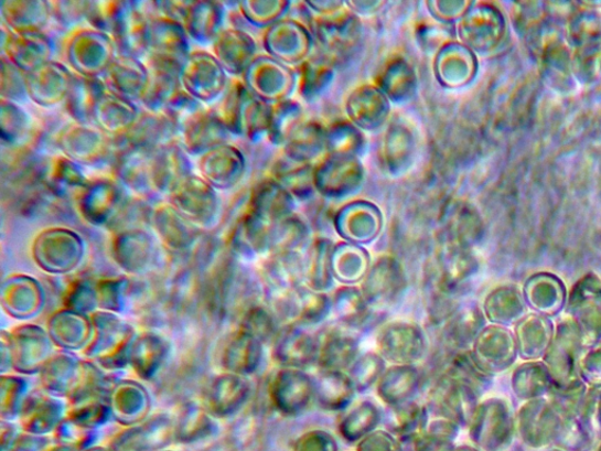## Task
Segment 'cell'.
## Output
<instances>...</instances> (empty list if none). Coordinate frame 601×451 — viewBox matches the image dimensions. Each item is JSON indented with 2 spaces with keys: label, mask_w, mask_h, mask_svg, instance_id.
Segmentation results:
<instances>
[{
  "label": "cell",
  "mask_w": 601,
  "mask_h": 451,
  "mask_svg": "<svg viewBox=\"0 0 601 451\" xmlns=\"http://www.w3.org/2000/svg\"><path fill=\"white\" fill-rule=\"evenodd\" d=\"M294 451H339V445L331 432L311 430L297 440Z\"/></svg>",
  "instance_id": "obj_59"
},
{
  "label": "cell",
  "mask_w": 601,
  "mask_h": 451,
  "mask_svg": "<svg viewBox=\"0 0 601 451\" xmlns=\"http://www.w3.org/2000/svg\"><path fill=\"white\" fill-rule=\"evenodd\" d=\"M427 405L411 401L396 407H387L384 425L397 440L422 434L429 423Z\"/></svg>",
  "instance_id": "obj_44"
},
{
  "label": "cell",
  "mask_w": 601,
  "mask_h": 451,
  "mask_svg": "<svg viewBox=\"0 0 601 451\" xmlns=\"http://www.w3.org/2000/svg\"><path fill=\"white\" fill-rule=\"evenodd\" d=\"M215 114L223 120L230 133L249 138L262 132L269 124L265 103L240 84L230 89L224 104Z\"/></svg>",
  "instance_id": "obj_8"
},
{
  "label": "cell",
  "mask_w": 601,
  "mask_h": 451,
  "mask_svg": "<svg viewBox=\"0 0 601 451\" xmlns=\"http://www.w3.org/2000/svg\"><path fill=\"white\" fill-rule=\"evenodd\" d=\"M255 43L239 29H224L213 43V54L228 75L240 76L254 62Z\"/></svg>",
  "instance_id": "obj_32"
},
{
  "label": "cell",
  "mask_w": 601,
  "mask_h": 451,
  "mask_svg": "<svg viewBox=\"0 0 601 451\" xmlns=\"http://www.w3.org/2000/svg\"><path fill=\"white\" fill-rule=\"evenodd\" d=\"M184 24L165 15H151V39L148 63L181 71L190 57L191 44Z\"/></svg>",
  "instance_id": "obj_9"
},
{
  "label": "cell",
  "mask_w": 601,
  "mask_h": 451,
  "mask_svg": "<svg viewBox=\"0 0 601 451\" xmlns=\"http://www.w3.org/2000/svg\"><path fill=\"white\" fill-rule=\"evenodd\" d=\"M111 35L94 28L72 35L66 45V58L76 74L87 78H103L117 57Z\"/></svg>",
  "instance_id": "obj_3"
},
{
  "label": "cell",
  "mask_w": 601,
  "mask_h": 451,
  "mask_svg": "<svg viewBox=\"0 0 601 451\" xmlns=\"http://www.w3.org/2000/svg\"><path fill=\"white\" fill-rule=\"evenodd\" d=\"M398 440L387 430H374L357 443V451H398Z\"/></svg>",
  "instance_id": "obj_60"
},
{
  "label": "cell",
  "mask_w": 601,
  "mask_h": 451,
  "mask_svg": "<svg viewBox=\"0 0 601 451\" xmlns=\"http://www.w3.org/2000/svg\"><path fill=\"white\" fill-rule=\"evenodd\" d=\"M63 155L78 165L96 167L103 164L111 154L112 141L94 124H72L58 137Z\"/></svg>",
  "instance_id": "obj_11"
},
{
  "label": "cell",
  "mask_w": 601,
  "mask_h": 451,
  "mask_svg": "<svg viewBox=\"0 0 601 451\" xmlns=\"http://www.w3.org/2000/svg\"><path fill=\"white\" fill-rule=\"evenodd\" d=\"M384 415L385 411L369 400L352 405L350 410L343 411L339 425L341 438L351 444L358 443L384 423Z\"/></svg>",
  "instance_id": "obj_43"
},
{
  "label": "cell",
  "mask_w": 601,
  "mask_h": 451,
  "mask_svg": "<svg viewBox=\"0 0 601 451\" xmlns=\"http://www.w3.org/2000/svg\"><path fill=\"white\" fill-rule=\"evenodd\" d=\"M314 377L315 405L325 411L347 410L357 393L348 373L318 371Z\"/></svg>",
  "instance_id": "obj_36"
},
{
  "label": "cell",
  "mask_w": 601,
  "mask_h": 451,
  "mask_svg": "<svg viewBox=\"0 0 601 451\" xmlns=\"http://www.w3.org/2000/svg\"><path fill=\"white\" fill-rule=\"evenodd\" d=\"M2 51V56L28 75L52 62L54 43L43 32L14 33L3 26Z\"/></svg>",
  "instance_id": "obj_16"
},
{
  "label": "cell",
  "mask_w": 601,
  "mask_h": 451,
  "mask_svg": "<svg viewBox=\"0 0 601 451\" xmlns=\"http://www.w3.org/2000/svg\"><path fill=\"white\" fill-rule=\"evenodd\" d=\"M140 7V3L124 2L111 34L118 54L139 60L148 57L151 39V15Z\"/></svg>",
  "instance_id": "obj_17"
},
{
  "label": "cell",
  "mask_w": 601,
  "mask_h": 451,
  "mask_svg": "<svg viewBox=\"0 0 601 451\" xmlns=\"http://www.w3.org/2000/svg\"><path fill=\"white\" fill-rule=\"evenodd\" d=\"M151 222L161 240L172 249H184L194 239L195 226L170 203L157 206Z\"/></svg>",
  "instance_id": "obj_42"
},
{
  "label": "cell",
  "mask_w": 601,
  "mask_h": 451,
  "mask_svg": "<svg viewBox=\"0 0 601 451\" xmlns=\"http://www.w3.org/2000/svg\"><path fill=\"white\" fill-rule=\"evenodd\" d=\"M83 250L78 234L63 228L45 230L34 243L36 261L52 270H67L77 266Z\"/></svg>",
  "instance_id": "obj_21"
},
{
  "label": "cell",
  "mask_w": 601,
  "mask_h": 451,
  "mask_svg": "<svg viewBox=\"0 0 601 451\" xmlns=\"http://www.w3.org/2000/svg\"><path fill=\"white\" fill-rule=\"evenodd\" d=\"M486 321L480 304L462 303L440 330L439 339L444 357L471 350L473 342L486 326Z\"/></svg>",
  "instance_id": "obj_18"
},
{
  "label": "cell",
  "mask_w": 601,
  "mask_h": 451,
  "mask_svg": "<svg viewBox=\"0 0 601 451\" xmlns=\"http://www.w3.org/2000/svg\"><path fill=\"white\" fill-rule=\"evenodd\" d=\"M31 130V118L20 104L0 100V135H2L3 146L21 147L29 138Z\"/></svg>",
  "instance_id": "obj_48"
},
{
  "label": "cell",
  "mask_w": 601,
  "mask_h": 451,
  "mask_svg": "<svg viewBox=\"0 0 601 451\" xmlns=\"http://www.w3.org/2000/svg\"><path fill=\"white\" fill-rule=\"evenodd\" d=\"M118 261L127 268H140L150 262L153 244L148 233L131 229L120 234L115 244Z\"/></svg>",
  "instance_id": "obj_47"
},
{
  "label": "cell",
  "mask_w": 601,
  "mask_h": 451,
  "mask_svg": "<svg viewBox=\"0 0 601 451\" xmlns=\"http://www.w3.org/2000/svg\"><path fill=\"white\" fill-rule=\"evenodd\" d=\"M178 126L165 112L141 111L133 128L122 139L125 147L143 151H157L176 142Z\"/></svg>",
  "instance_id": "obj_25"
},
{
  "label": "cell",
  "mask_w": 601,
  "mask_h": 451,
  "mask_svg": "<svg viewBox=\"0 0 601 451\" xmlns=\"http://www.w3.org/2000/svg\"><path fill=\"white\" fill-rule=\"evenodd\" d=\"M376 313L357 287H341L332 298V315L345 329L359 333L369 326Z\"/></svg>",
  "instance_id": "obj_37"
},
{
  "label": "cell",
  "mask_w": 601,
  "mask_h": 451,
  "mask_svg": "<svg viewBox=\"0 0 601 451\" xmlns=\"http://www.w3.org/2000/svg\"><path fill=\"white\" fill-rule=\"evenodd\" d=\"M452 451H481V450L476 447L460 445V447H454Z\"/></svg>",
  "instance_id": "obj_61"
},
{
  "label": "cell",
  "mask_w": 601,
  "mask_h": 451,
  "mask_svg": "<svg viewBox=\"0 0 601 451\" xmlns=\"http://www.w3.org/2000/svg\"><path fill=\"white\" fill-rule=\"evenodd\" d=\"M482 396L494 385V376L484 372L473 357L471 350L452 354L444 359L441 372Z\"/></svg>",
  "instance_id": "obj_46"
},
{
  "label": "cell",
  "mask_w": 601,
  "mask_h": 451,
  "mask_svg": "<svg viewBox=\"0 0 601 451\" xmlns=\"http://www.w3.org/2000/svg\"><path fill=\"white\" fill-rule=\"evenodd\" d=\"M480 400L481 396L475 390L441 373L429 390L426 405L433 418L468 428Z\"/></svg>",
  "instance_id": "obj_5"
},
{
  "label": "cell",
  "mask_w": 601,
  "mask_h": 451,
  "mask_svg": "<svg viewBox=\"0 0 601 451\" xmlns=\"http://www.w3.org/2000/svg\"><path fill=\"white\" fill-rule=\"evenodd\" d=\"M148 66L150 79L139 103L146 111L162 112L180 93V71L161 65Z\"/></svg>",
  "instance_id": "obj_40"
},
{
  "label": "cell",
  "mask_w": 601,
  "mask_h": 451,
  "mask_svg": "<svg viewBox=\"0 0 601 451\" xmlns=\"http://www.w3.org/2000/svg\"><path fill=\"white\" fill-rule=\"evenodd\" d=\"M398 451H452L454 442L430 434L423 431L422 434L398 440Z\"/></svg>",
  "instance_id": "obj_58"
},
{
  "label": "cell",
  "mask_w": 601,
  "mask_h": 451,
  "mask_svg": "<svg viewBox=\"0 0 601 451\" xmlns=\"http://www.w3.org/2000/svg\"><path fill=\"white\" fill-rule=\"evenodd\" d=\"M584 347V337L572 318L557 323L552 344L543 357L554 387L570 388L584 384L578 372L579 357Z\"/></svg>",
  "instance_id": "obj_2"
},
{
  "label": "cell",
  "mask_w": 601,
  "mask_h": 451,
  "mask_svg": "<svg viewBox=\"0 0 601 451\" xmlns=\"http://www.w3.org/2000/svg\"><path fill=\"white\" fill-rule=\"evenodd\" d=\"M555 323L550 318L527 313L514 326L518 355L524 361L543 359L552 344Z\"/></svg>",
  "instance_id": "obj_31"
},
{
  "label": "cell",
  "mask_w": 601,
  "mask_h": 451,
  "mask_svg": "<svg viewBox=\"0 0 601 451\" xmlns=\"http://www.w3.org/2000/svg\"><path fill=\"white\" fill-rule=\"evenodd\" d=\"M139 116L140 110L135 101L107 92L96 107L94 125L108 137L124 138Z\"/></svg>",
  "instance_id": "obj_33"
},
{
  "label": "cell",
  "mask_w": 601,
  "mask_h": 451,
  "mask_svg": "<svg viewBox=\"0 0 601 451\" xmlns=\"http://www.w3.org/2000/svg\"><path fill=\"white\" fill-rule=\"evenodd\" d=\"M425 384L423 374L416 365L391 366L377 383V394L387 407L416 401Z\"/></svg>",
  "instance_id": "obj_30"
},
{
  "label": "cell",
  "mask_w": 601,
  "mask_h": 451,
  "mask_svg": "<svg viewBox=\"0 0 601 451\" xmlns=\"http://www.w3.org/2000/svg\"><path fill=\"white\" fill-rule=\"evenodd\" d=\"M594 441L577 415H562L552 447L559 451H590Z\"/></svg>",
  "instance_id": "obj_49"
},
{
  "label": "cell",
  "mask_w": 601,
  "mask_h": 451,
  "mask_svg": "<svg viewBox=\"0 0 601 451\" xmlns=\"http://www.w3.org/2000/svg\"><path fill=\"white\" fill-rule=\"evenodd\" d=\"M225 9L217 2H191L184 26L190 40L200 45L213 44L224 30Z\"/></svg>",
  "instance_id": "obj_38"
},
{
  "label": "cell",
  "mask_w": 601,
  "mask_h": 451,
  "mask_svg": "<svg viewBox=\"0 0 601 451\" xmlns=\"http://www.w3.org/2000/svg\"><path fill=\"white\" fill-rule=\"evenodd\" d=\"M203 110H205L204 104L197 101L181 88L180 93L162 112H165L181 131L182 126Z\"/></svg>",
  "instance_id": "obj_55"
},
{
  "label": "cell",
  "mask_w": 601,
  "mask_h": 451,
  "mask_svg": "<svg viewBox=\"0 0 601 451\" xmlns=\"http://www.w3.org/2000/svg\"><path fill=\"white\" fill-rule=\"evenodd\" d=\"M0 17L11 32H43L52 17V8L44 0H3Z\"/></svg>",
  "instance_id": "obj_34"
},
{
  "label": "cell",
  "mask_w": 601,
  "mask_h": 451,
  "mask_svg": "<svg viewBox=\"0 0 601 451\" xmlns=\"http://www.w3.org/2000/svg\"><path fill=\"white\" fill-rule=\"evenodd\" d=\"M75 75L62 63L50 62L25 75L29 99L44 108L65 103Z\"/></svg>",
  "instance_id": "obj_22"
},
{
  "label": "cell",
  "mask_w": 601,
  "mask_h": 451,
  "mask_svg": "<svg viewBox=\"0 0 601 451\" xmlns=\"http://www.w3.org/2000/svg\"><path fill=\"white\" fill-rule=\"evenodd\" d=\"M227 75L213 53L194 51L181 67L180 84L197 101L212 104L225 94Z\"/></svg>",
  "instance_id": "obj_6"
},
{
  "label": "cell",
  "mask_w": 601,
  "mask_h": 451,
  "mask_svg": "<svg viewBox=\"0 0 601 451\" xmlns=\"http://www.w3.org/2000/svg\"><path fill=\"white\" fill-rule=\"evenodd\" d=\"M552 385L550 372L543 359L525 361L512 375L513 391L524 402L548 398Z\"/></svg>",
  "instance_id": "obj_41"
},
{
  "label": "cell",
  "mask_w": 601,
  "mask_h": 451,
  "mask_svg": "<svg viewBox=\"0 0 601 451\" xmlns=\"http://www.w3.org/2000/svg\"><path fill=\"white\" fill-rule=\"evenodd\" d=\"M169 203L200 228L213 226L222 211L217 191L194 173L174 190L169 196Z\"/></svg>",
  "instance_id": "obj_7"
},
{
  "label": "cell",
  "mask_w": 601,
  "mask_h": 451,
  "mask_svg": "<svg viewBox=\"0 0 601 451\" xmlns=\"http://www.w3.org/2000/svg\"><path fill=\"white\" fill-rule=\"evenodd\" d=\"M572 319L578 323L586 346L601 341V301L580 311Z\"/></svg>",
  "instance_id": "obj_57"
},
{
  "label": "cell",
  "mask_w": 601,
  "mask_h": 451,
  "mask_svg": "<svg viewBox=\"0 0 601 451\" xmlns=\"http://www.w3.org/2000/svg\"><path fill=\"white\" fill-rule=\"evenodd\" d=\"M152 152L125 147L115 160L117 182L126 191L139 197L154 194L151 171Z\"/></svg>",
  "instance_id": "obj_29"
},
{
  "label": "cell",
  "mask_w": 601,
  "mask_h": 451,
  "mask_svg": "<svg viewBox=\"0 0 601 451\" xmlns=\"http://www.w3.org/2000/svg\"><path fill=\"white\" fill-rule=\"evenodd\" d=\"M319 371L347 373L361 355L359 333L334 323L316 334Z\"/></svg>",
  "instance_id": "obj_14"
},
{
  "label": "cell",
  "mask_w": 601,
  "mask_h": 451,
  "mask_svg": "<svg viewBox=\"0 0 601 451\" xmlns=\"http://www.w3.org/2000/svg\"><path fill=\"white\" fill-rule=\"evenodd\" d=\"M386 361L377 352L361 354L347 372L357 393L367 391L386 372Z\"/></svg>",
  "instance_id": "obj_50"
},
{
  "label": "cell",
  "mask_w": 601,
  "mask_h": 451,
  "mask_svg": "<svg viewBox=\"0 0 601 451\" xmlns=\"http://www.w3.org/2000/svg\"><path fill=\"white\" fill-rule=\"evenodd\" d=\"M407 281L403 268L393 259L379 260L362 281L363 297L375 312L384 311L404 296Z\"/></svg>",
  "instance_id": "obj_19"
},
{
  "label": "cell",
  "mask_w": 601,
  "mask_h": 451,
  "mask_svg": "<svg viewBox=\"0 0 601 451\" xmlns=\"http://www.w3.org/2000/svg\"><path fill=\"white\" fill-rule=\"evenodd\" d=\"M126 190L115 180L89 182L77 197L78 207L88 223L101 226L114 222L127 205Z\"/></svg>",
  "instance_id": "obj_13"
},
{
  "label": "cell",
  "mask_w": 601,
  "mask_h": 451,
  "mask_svg": "<svg viewBox=\"0 0 601 451\" xmlns=\"http://www.w3.org/2000/svg\"><path fill=\"white\" fill-rule=\"evenodd\" d=\"M108 92L103 78L75 75L65 100V110L78 124H94L99 100Z\"/></svg>",
  "instance_id": "obj_39"
},
{
  "label": "cell",
  "mask_w": 601,
  "mask_h": 451,
  "mask_svg": "<svg viewBox=\"0 0 601 451\" xmlns=\"http://www.w3.org/2000/svg\"><path fill=\"white\" fill-rule=\"evenodd\" d=\"M198 175L218 191H229L242 182L246 160L238 148L225 143L198 158Z\"/></svg>",
  "instance_id": "obj_20"
},
{
  "label": "cell",
  "mask_w": 601,
  "mask_h": 451,
  "mask_svg": "<svg viewBox=\"0 0 601 451\" xmlns=\"http://www.w3.org/2000/svg\"><path fill=\"white\" fill-rule=\"evenodd\" d=\"M377 353L393 366L417 365L428 352V339L420 324L391 321L380 327L376 337Z\"/></svg>",
  "instance_id": "obj_4"
},
{
  "label": "cell",
  "mask_w": 601,
  "mask_h": 451,
  "mask_svg": "<svg viewBox=\"0 0 601 451\" xmlns=\"http://www.w3.org/2000/svg\"><path fill=\"white\" fill-rule=\"evenodd\" d=\"M93 2H54L51 3L52 17L64 28H76L88 21Z\"/></svg>",
  "instance_id": "obj_56"
},
{
  "label": "cell",
  "mask_w": 601,
  "mask_h": 451,
  "mask_svg": "<svg viewBox=\"0 0 601 451\" xmlns=\"http://www.w3.org/2000/svg\"><path fill=\"white\" fill-rule=\"evenodd\" d=\"M189 155L178 142L152 152L151 171L154 193L169 197L184 180L193 174Z\"/></svg>",
  "instance_id": "obj_24"
},
{
  "label": "cell",
  "mask_w": 601,
  "mask_h": 451,
  "mask_svg": "<svg viewBox=\"0 0 601 451\" xmlns=\"http://www.w3.org/2000/svg\"><path fill=\"white\" fill-rule=\"evenodd\" d=\"M578 372L589 388L601 389V341L582 348Z\"/></svg>",
  "instance_id": "obj_53"
},
{
  "label": "cell",
  "mask_w": 601,
  "mask_h": 451,
  "mask_svg": "<svg viewBox=\"0 0 601 451\" xmlns=\"http://www.w3.org/2000/svg\"><path fill=\"white\" fill-rule=\"evenodd\" d=\"M149 79L148 64L139 58L122 56V54H117L103 77L109 93L135 103L142 97Z\"/></svg>",
  "instance_id": "obj_27"
},
{
  "label": "cell",
  "mask_w": 601,
  "mask_h": 451,
  "mask_svg": "<svg viewBox=\"0 0 601 451\" xmlns=\"http://www.w3.org/2000/svg\"><path fill=\"white\" fill-rule=\"evenodd\" d=\"M483 313L491 324L509 327L527 314L523 292L515 284H503L487 293L482 305Z\"/></svg>",
  "instance_id": "obj_35"
},
{
  "label": "cell",
  "mask_w": 601,
  "mask_h": 451,
  "mask_svg": "<svg viewBox=\"0 0 601 451\" xmlns=\"http://www.w3.org/2000/svg\"><path fill=\"white\" fill-rule=\"evenodd\" d=\"M601 301V279L595 275H588L578 280L568 296L566 312L573 318L580 311Z\"/></svg>",
  "instance_id": "obj_51"
},
{
  "label": "cell",
  "mask_w": 601,
  "mask_h": 451,
  "mask_svg": "<svg viewBox=\"0 0 601 451\" xmlns=\"http://www.w3.org/2000/svg\"><path fill=\"white\" fill-rule=\"evenodd\" d=\"M527 309L546 318H555L566 311L569 292L566 284L554 275L538 273L523 286Z\"/></svg>",
  "instance_id": "obj_26"
},
{
  "label": "cell",
  "mask_w": 601,
  "mask_h": 451,
  "mask_svg": "<svg viewBox=\"0 0 601 451\" xmlns=\"http://www.w3.org/2000/svg\"><path fill=\"white\" fill-rule=\"evenodd\" d=\"M471 353L480 367L493 376L512 368L519 357L514 332L498 324H486Z\"/></svg>",
  "instance_id": "obj_12"
},
{
  "label": "cell",
  "mask_w": 601,
  "mask_h": 451,
  "mask_svg": "<svg viewBox=\"0 0 601 451\" xmlns=\"http://www.w3.org/2000/svg\"><path fill=\"white\" fill-rule=\"evenodd\" d=\"M468 430L481 451H505L516 437V414L505 399H486L473 412Z\"/></svg>",
  "instance_id": "obj_1"
},
{
  "label": "cell",
  "mask_w": 601,
  "mask_h": 451,
  "mask_svg": "<svg viewBox=\"0 0 601 451\" xmlns=\"http://www.w3.org/2000/svg\"><path fill=\"white\" fill-rule=\"evenodd\" d=\"M2 83H0V95L3 100L15 104H23L29 99L25 74L2 56Z\"/></svg>",
  "instance_id": "obj_52"
},
{
  "label": "cell",
  "mask_w": 601,
  "mask_h": 451,
  "mask_svg": "<svg viewBox=\"0 0 601 451\" xmlns=\"http://www.w3.org/2000/svg\"><path fill=\"white\" fill-rule=\"evenodd\" d=\"M595 451H601V441H600V443H599V445H598V448H597Z\"/></svg>",
  "instance_id": "obj_62"
},
{
  "label": "cell",
  "mask_w": 601,
  "mask_h": 451,
  "mask_svg": "<svg viewBox=\"0 0 601 451\" xmlns=\"http://www.w3.org/2000/svg\"><path fill=\"white\" fill-rule=\"evenodd\" d=\"M230 132L215 111L203 110L189 120L180 131L181 147L194 157L228 143Z\"/></svg>",
  "instance_id": "obj_23"
},
{
  "label": "cell",
  "mask_w": 601,
  "mask_h": 451,
  "mask_svg": "<svg viewBox=\"0 0 601 451\" xmlns=\"http://www.w3.org/2000/svg\"><path fill=\"white\" fill-rule=\"evenodd\" d=\"M578 418L591 432L593 439L601 441V389H588L582 398Z\"/></svg>",
  "instance_id": "obj_54"
},
{
  "label": "cell",
  "mask_w": 601,
  "mask_h": 451,
  "mask_svg": "<svg viewBox=\"0 0 601 451\" xmlns=\"http://www.w3.org/2000/svg\"><path fill=\"white\" fill-rule=\"evenodd\" d=\"M272 400L285 417H301L315 406L314 377L301 369L281 368L272 383Z\"/></svg>",
  "instance_id": "obj_15"
},
{
  "label": "cell",
  "mask_w": 601,
  "mask_h": 451,
  "mask_svg": "<svg viewBox=\"0 0 601 451\" xmlns=\"http://www.w3.org/2000/svg\"><path fill=\"white\" fill-rule=\"evenodd\" d=\"M276 359L281 368L308 369L316 366L318 340L304 327L286 326L276 339Z\"/></svg>",
  "instance_id": "obj_28"
},
{
  "label": "cell",
  "mask_w": 601,
  "mask_h": 451,
  "mask_svg": "<svg viewBox=\"0 0 601 451\" xmlns=\"http://www.w3.org/2000/svg\"><path fill=\"white\" fill-rule=\"evenodd\" d=\"M560 420L548 398L526 401L516 412V436L530 449L552 447Z\"/></svg>",
  "instance_id": "obj_10"
},
{
  "label": "cell",
  "mask_w": 601,
  "mask_h": 451,
  "mask_svg": "<svg viewBox=\"0 0 601 451\" xmlns=\"http://www.w3.org/2000/svg\"><path fill=\"white\" fill-rule=\"evenodd\" d=\"M88 183L81 165L64 155L53 159L44 175L45 186L58 197H78Z\"/></svg>",
  "instance_id": "obj_45"
}]
</instances>
